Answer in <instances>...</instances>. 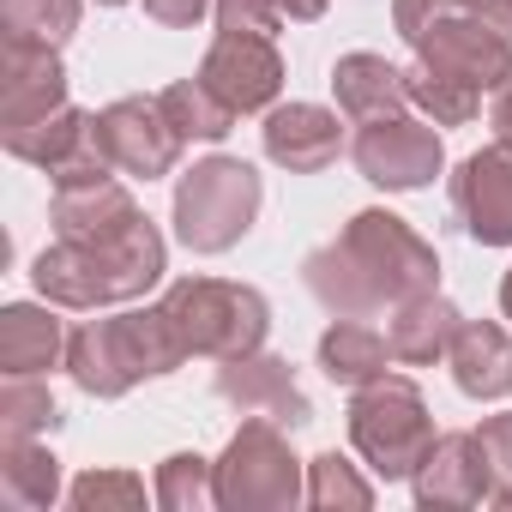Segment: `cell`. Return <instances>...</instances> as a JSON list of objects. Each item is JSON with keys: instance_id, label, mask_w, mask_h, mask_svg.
<instances>
[{"instance_id": "obj_1", "label": "cell", "mask_w": 512, "mask_h": 512, "mask_svg": "<svg viewBox=\"0 0 512 512\" xmlns=\"http://www.w3.org/2000/svg\"><path fill=\"white\" fill-rule=\"evenodd\" d=\"M392 31L410 43V109L434 127L476 121L512 79V0H392Z\"/></svg>"}, {"instance_id": "obj_2", "label": "cell", "mask_w": 512, "mask_h": 512, "mask_svg": "<svg viewBox=\"0 0 512 512\" xmlns=\"http://www.w3.org/2000/svg\"><path fill=\"white\" fill-rule=\"evenodd\" d=\"M302 284L332 320H386L398 302L440 290V253L410 217L368 205L302 260Z\"/></svg>"}, {"instance_id": "obj_3", "label": "cell", "mask_w": 512, "mask_h": 512, "mask_svg": "<svg viewBox=\"0 0 512 512\" xmlns=\"http://www.w3.org/2000/svg\"><path fill=\"white\" fill-rule=\"evenodd\" d=\"M187 362L175 326L163 308H121V314H103V320H85L73 338H67V374L85 398H127L133 386L145 380H163Z\"/></svg>"}, {"instance_id": "obj_4", "label": "cell", "mask_w": 512, "mask_h": 512, "mask_svg": "<svg viewBox=\"0 0 512 512\" xmlns=\"http://www.w3.org/2000/svg\"><path fill=\"white\" fill-rule=\"evenodd\" d=\"M157 308L169 314L187 362L193 356L205 362L253 356V350H266V332H272V302L235 278H175Z\"/></svg>"}, {"instance_id": "obj_5", "label": "cell", "mask_w": 512, "mask_h": 512, "mask_svg": "<svg viewBox=\"0 0 512 512\" xmlns=\"http://www.w3.org/2000/svg\"><path fill=\"white\" fill-rule=\"evenodd\" d=\"M260 199H266V181L253 163L241 157H199L193 169L175 175V205H169V223H175V241L187 253H229L253 217H260Z\"/></svg>"}, {"instance_id": "obj_6", "label": "cell", "mask_w": 512, "mask_h": 512, "mask_svg": "<svg viewBox=\"0 0 512 512\" xmlns=\"http://www.w3.org/2000/svg\"><path fill=\"white\" fill-rule=\"evenodd\" d=\"M344 416H350V446L362 452V464L380 482H410L416 464L428 458V446L440 440L428 398L410 374H380V380L356 386Z\"/></svg>"}, {"instance_id": "obj_7", "label": "cell", "mask_w": 512, "mask_h": 512, "mask_svg": "<svg viewBox=\"0 0 512 512\" xmlns=\"http://www.w3.org/2000/svg\"><path fill=\"white\" fill-rule=\"evenodd\" d=\"M217 506L223 512H290L308 506V464L296 458L284 422L247 416L217 458Z\"/></svg>"}, {"instance_id": "obj_8", "label": "cell", "mask_w": 512, "mask_h": 512, "mask_svg": "<svg viewBox=\"0 0 512 512\" xmlns=\"http://www.w3.org/2000/svg\"><path fill=\"white\" fill-rule=\"evenodd\" d=\"M350 163H356V175H362L368 187L416 193V187H428V181L446 169V139H440V127L422 121V115H386V121L356 127Z\"/></svg>"}, {"instance_id": "obj_9", "label": "cell", "mask_w": 512, "mask_h": 512, "mask_svg": "<svg viewBox=\"0 0 512 512\" xmlns=\"http://www.w3.org/2000/svg\"><path fill=\"white\" fill-rule=\"evenodd\" d=\"M97 145L115 163V175L133 181H163L181 163V127L169 121L163 97H115L109 109H97Z\"/></svg>"}, {"instance_id": "obj_10", "label": "cell", "mask_w": 512, "mask_h": 512, "mask_svg": "<svg viewBox=\"0 0 512 512\" xmlns=\"http://www.w3.org/2000/svg\"><path fill=\"white\" fill-rule=\"evenodd\" d=\"M0 145H7V157H19V163L43 169L55 187L115 175V163H109V157H103V145H97V115H91V109H79V103H61L55 115H43V121H31V127L0 133Z\"/></svg>"}, {"instance_id": "obj_11", "label": "cell", "mask_w": 512, "mask_h": 512, "mask_svg": "<svg viewBox=\"0 0 512 512\" xmlns=\"http://www.w3.org/2000/svg\"><path fill=\"white\" fill-rule=\"evenodd\" d=\"M199 79L235 109V115H266L278 109V91H284V55H278V37H260V31H217L205 61H199Z\"/></svg>"}, {"instance_id": "obj_12", "label": "cell", "mask_w": 512, "mask_h": 512, "mask_svg": "<svg viewBox=\"0 0 512 512\" xmlns=\"http://www.w3.org/2000/svg\"><path fill=\"white\" fill-rule=\"evenodd\" d=\"M452 211L470 241L512 247V145L494 139L452 169Z\"/></svg>"}, {"instance_id": "obj_13", "label": "cell", "mask_w": 512, "mask_h": 512, "mask_svg": "<svg viewBox=\"0 0 512 512\" xmlns=\"http://www.w3.org/2000/svg\"><path fill=\"white\" fill-rule=\"evenodd\" d=\"M67 103V67L61 49L25 31H7V73H0V133L31 127Z\"/></svg>"}, {"instance_id": "obj_14", "label": "cell", "mask_w": 512, "mask_h": 512, "mask_svg": "<svg viewBox=\"0 0 512 512\" xmlns=\"http://www.w3.org/2000/svg\"><path fill=\"white\" fill-rule=\"evenodd\" d=\"M217 398L241 416H272L284 428H308L314 422V404L308 392L296 386V368L284 356H235V362H217Z\"/></svg>"}, {"instance_id": "obj_15", "label": "cell", "mask_w": 512, "mask_h": 512, "mask_svg": "<svg viewBox=\"0 0 512 512\" xmlns=\"http://www.w3.org/2000/svg\"><path fill=\"white\" fill-rule=\"evenodd\" d=\"M410 494H416V506H488L494 470H488V458H482L476 428L440 434V440L428 446V458L416 464Z\"/></svg>"}, {"instance_id": "obj_16", "label": "cell", "mask_w": 512, "mask_h": 512, "mask_svg": "<svg viewBox=\"0 0 512 512\" xmlns=\"http://www.w3.org/2000/svg\"><path fill=\"white\" fill-rule=\"evenodd\" d=\"M260 145L278 169L290 175H320L338 163L344 151V127H338V109L326 103H278L266 109V127H260Z\"/></svg>"}, {"instance_id": "obj_17", "label": "cell", "mask_w": 512, "mask_h": 512, "mask_svg": "<svg viewBox=\"0 0 512 512\" xmlns=\"http://www.w3.org/2000/svg\"><path fill=\"white\" fill-rule=\"evenodd\" d=\"M446 368L470 404H500L512 392V332L500 320H464L446 350Z\"/></svg>"}, {"instance_id": "obj_18", "label": "cell", "mask_w": 512, "mask_h": 512, "mask_svg": "<svg viewBox=\"0 0 512 512\" xmlns=\"http://www.w3.org/2000/svg\"><path fill=\"white\" fill-rule=\"evenodd\" d=\"M332 97H338V115L356 121V127L386 121V115H410L404 73L386 55H374V49H356V55L332 61Z\"/></svg>"}, {"instance_id": "obj_19", "label": "cell", "mask_w": 512, "mask_h": 512, "mask_svg": "<svg viewBox=\"0 0 512 512\" xmlns=\"http://www.w3.org/2000/svg\"><path fill=\"white\" fill-rule=\"evenodd\" d=\"M67 326L55 302H7L0 308V374H55L67 368Z\"/></svg>"}, {"instance_id": "obj_20", "label": "cell", "mask_w": 512, "mask_h": 512, "mask_svg": "<svg viewBox=\"0 0 512 512\" xmlns=\"http://www.w3.org/2000/svg\"><path fill=\"white\" fill-rule=\"evenodd\" d=\"M458 326H464V314H458L440 290H422V296L398 302V308L386 314L392 362H404V368H434V362H446V350H452Z\"/></svg>"}, {"instance_id": "obj_21", "label": "cell", "mask_w": 512, "mask_h": 512, "mask_svg": "<svg viewBox=\"0 0 512 512\" xmlns=\"http://www.w3.org/2000/svg\"><path fill=\"white\" fill-rule=\"evenodd\" d=\"M386 368H392V344H386L380 326H368V320H332L320 332V374L332 386L356 392V386L380 380Z\"/></svg>"}, {"instance_id": "obj_22", "label": "cell", "mask_w": 512, "mask_h": 512, "mask_svg": "<svg viewBox=\"0 0 512 512\" xmlns=\"http://www.w3.org/2000/svg\"><path fill=\"white\" fill-rule=\"evenodd\" d=\"M0 500L19 512H49L61 500V458L37 434L0 440Z\"/></svg>"}, {"instance_id": "obj_23", "label": "cell", "mask_w": 512, "mask_h": 512, "mask_svg": "<svg viewBox=\"0 0 512 512\" xmlns=\"http://www.w3.org/2000/svg\"><path fill=\"white\" fill-rule=\"evenodd\" d=\"M157 97H163V109H169V121L181 127V139H187V145H193V139L217 145V139H229V133H235V121H241V115H235V109H229V103H223L199 73H193V79L163 85Z\"/></svg>"}, {"instance_id": "obj_24", "label": "cell", "mask_w": 512, "mask_h": 512, "mask_svg": "<svg viewBox=\"0 0 512 512\" xmlns=\"http://www.w3.org/2000/svg\"><path fill=\"white\" fill-rule=\"evenodd\" d=\"M151 500L163 512H205L217 506V458L199 452H169L151 476Z\"/></svg>"}, {"instance_id": "obj_25", "label": "cell", "mask_w": 512, "mask_h": 512, "mask_svg": "<svg viewBox=\"0 0 512 512\" xmlns=\"http://www.w3.org/2000/svg\"><path fill=\"white\" fill-rule=\"evenodd\" d=\"M61 428V404L43 374H7L0 380V440H25Z\"/></svg>"}, {"instance_id": "obj_26", "label": "cell", "mask_w": 512, "mask_h": 512, "mask_svg": "<svg viewBox=\"0 0 512 512\" xmlns=\"http://www.w3.org/2000/svg\"><path fill=\"white\" fill-rule=\"evenodd\" d=\"M308 506H320V512H368L374 506V482L344 458V452H320V458H308Z\"/></svg>"}, {"instance_id": "obj_27", "label": "cell", "mask_w": 512, "mask_h": 512, "mask_svg": "<svg viewBox=\"0 0 512 512\" xmlns=\"http://www.w3.org/2000/svg\"><path fill=\"white\" fill-rule=\"evenodd\" d=\"M85 19V0H0V25L7 31H25V37H43V43H67Z\"/></svg>"}, {"instance_id": "obj_28", "label": "cell", "mask_w": 512, "mask_h": 512, "mask_svg": "<svg viewBox=\"0 0 512 512\" xmlns=\"http://www.w3.org/2000/svg\"><path fill=\"white\" fill-rule=\"evenodd\" d=\"M67 506H79V512H109V506L133 512V506H145V476H133V470H85V476L67 482Z\"/></svg>"}, {"instance_id": "obj_29", "label": "cell", "mask_w": 512, "mask_h": 512, "mask_svg": "<svg viewBox=\"0 0 512 512\" xmlns=\"http://www.w3.org/2000/svg\"><path fill=\"white\" fill-rule=\"evenodd\" d=\"M211 13H217V31H260V37L284 31L278 0H211Z\"/></svg>"}, {"instance_id": "obj_30", "label": "cell", "mask_w": 512, "mask_h": 512, "mask_svg": "<svg viewBox=\"0 0 512 512\" xmlns=\"http://www.w3.org/2000/svg\"><path fill=\"white\" fill-rule=\"evenodd\" d=\"M476 440H482V458L494 470V482H512V410H494L476 422Z\"/></svg>"}, {"instance_id": "obj_31", "label": "cell", "mask_w": 512, "mask_h": 512, "mask_svg": "<svg viewBox=\"0 0 512 512\" xmlns=\"http://www.w3.org/2000/svg\"><path fill=\"white\" fill-rule=\"evenodd\" d=\"M211 13V0H145V19L163 31H193Z\"/></svg>"}, {"instance_id": "obj_32", "label": "cell", "mask_w": 512, "mask_h": 512, "mask_svg": "<svg viewBox=\"0 0 512 512\" xmlns=\"http://www.w3.org/2000/svg\"><path fill=\"white\" fill-rule=\"evenodd\" d=\"M488 127H494V139H506V145H512V79L488 97Z\"/></svg>"}, {"instance_id": "obj_33", "label": "cell", "mask_w": 512, "mask_h": 512, "mask_svg": "<svg viewBox=\"0 0 512 512\" xmlns=\"http://www.w3.org/2000/svg\"><path fill=\"white\" fill-rule=\"evenodd\" d=\"M326 7H332V0H278L284 25H314V19H326Z\"/></svg>"}, {"instance_id": "obj_34", "label": "cell", "mask_w": 512, "mask_h": 512, "mask_svg": "<svg viewBox=\"0 0 512 512\" xmlns=\"http://www.w3.org/2000/svg\"><path fill=\"white\" fill-rule=\"evenodd\" d=\"M488 506H500V512H512V482H494V494H488Z\"/></svg>"}, {"instance_id": "obj_35", "label": "cell", "mask_w": 512, "mask_h": 512, "mask_svg": "<svg viewBox=\"0 0 512 512\" xmlns=\"http://www.w3.org/2000/svg\"><path fill=\"white\" fill-rule=\"evenodd\" d=\"M500 314L512 320V266H506V278H500Z\"/></svg>"}, {"instance_id": "obj_36", "label": "cell", "mask_w": 512, "mask_h": 512, "mask_svg": "<svg viewBox=\"0 0 512 512\" xmlns=\"http://www.w3.org/2000/svg\"><path fill=\"white\" fill-rule=\"evenodd\" d=\"M97 7H127V0H97Z\"/></svg>"}]
</instances>
